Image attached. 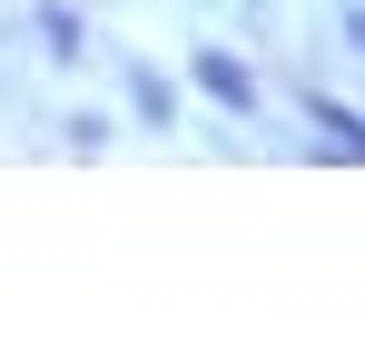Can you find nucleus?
Listing matches in <instances>:
<instances>
[{
    "mask_svg": "<svg viewBox=\"0 0 365 355\" xmlns=\"http://www.w3.org/2000/svg\"><path fill=\"white\" fill-rule=\"evenodd\" d=\"M187 69H197V89H207V99H227V109H257V79H247V69H237V59H227V50H197V59H187Z\"/></svg>",
    "mask_w": 365,
    "mask_h": 355,
    "instance_id": "f257e3e1",
    "label": "nucleus"
},
{
    "mask_svg": "<svg viewBox=\"0 0 365 355\" xmlns=\"http://www.w3.org/2000/svg\"><path fill=\"white\" fill-rule=\"evenodd\" d=\"M128 99H138V118H148V128H168V118H178V89H168L158 69H128Z\"/></svg>",
    "mask_w": 365,
    "mask_h": 355,
    "instance_id": "f03ea898",
    "label": "nucleus"
},
{
    "mask_svg": "<svg viewBox=\"0 0 365 355\" xmlns=\"http://www.w3.org/2000/svg\"><path fill=\"white\" fill-rule=\"evenodd\" d=\"M40 40H50V59H79V50H89V20L50 0V10H40Z\"/></svg>",
    "mask_w": 365,
    "mask_h": 355,
    "instance_id": "7ed1b4c3",
    "label": "nucleus"
},
{
    "mask_svg": "<svg viewBox=\"0 0 365 355\" xmlns=\"http://www.w3.org/2000/svg\"><path fill=\"white\" fill-rule=\"evenodd\" d=\"M306 109H316V128H336L346 158H365V118H356V109H336V99H306Z\"/></svg>",
    "mask_w": 365,
    "mask_h": 355,
    "instance_id": "20e7f679",
    "label": "nucleus"
},
{
    "mask_svg": "<svg viewBox=\"0 0 365 355\" xmlns=\"http://www.w3.org/2000/svg\"><path fill=\"white\" fill-rule=\"evenodd\" d=\"M346 40H356V50H365V10H346Z\"/></svg>",
    "mask_w": 365,
    "mask_h": 355,
    "instance_id": "39448f33",
    "label": "nucleus"
}]
</instances>
